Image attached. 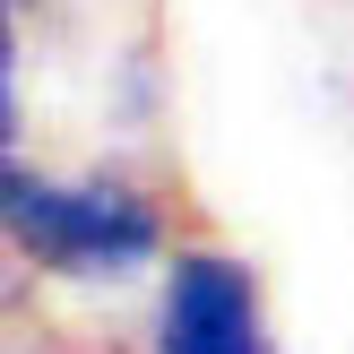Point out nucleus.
<instances>
[{"label":"nucleus","instance_id":"1","mask_svg":"<svg viewBox=\"0 0 354 354\" xmlns=\"http://www.w3.org/2000/svg\"><path fill=\"white\" fill-rule=\"evenodd\" d=\"M0 242H9V303H26V286L130 294L156 286L165 251L182 242V216L138 156H95L78 173H52L26 147L0 156Z\"/></svg>","mask_w":354,"mask_h":354},{"label":"nucleus","instance_id":"2","mask_svg":"<svg viewBox=\"0 0 354 354\" xmlns=\"http://www.w3.org/2000/svg\"><path fill=\"white\" fill-rule=\"evenodd\" d=\"M138 354H286L268 320V286L234 242L182 234L138 311Z\"/></svg>","mask_w":354,"mask_h":354}]
</instances>
